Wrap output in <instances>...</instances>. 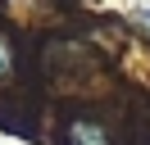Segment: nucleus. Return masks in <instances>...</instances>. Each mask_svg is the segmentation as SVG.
Segmentation results:
<instances>
[{
    "label": "nucleus",
    "mask_w": 150,
    "mask_h": 145,
    "mask_svg": "<svg viewBox=\"0 0 150 145\" xmlns=\"http://www.w3.org/2000/svg\"><path fill=\"white\" fill-rule=\"evenodd\" d=\"M68 145H109V136H105L96 122H73L68 127Z\"/></svg>",
    "instance_id": "1"
},
{
    "label": "nucleus",
    "mask_w": 150,
    "mask_h": 145,
    "mask_svg": "<svg viewBox=\"0 0 150 145\" xmlns=\"http://www.w3.org/2000/svg\"><path fill=\"white\" fill-rule=\"evenodd\" d=\"M9 72H14V50H9V41L0 36V82L9 77Z\"/></svg>",
    "instance_id": "2"
},
{
    "label": "nucleus",
    "mask_w": 150,
    "mask_h": 145,
    "mask_svg": "<svg viewBox=\"0 0 150 145\" xmlns=\"http://www.w3.org/2000/svg\"><path fill=\"white\" fill-rule=\"evenodd\" d=\"M146 18H150V14H146Z\"/></svg>",
    "instance_id": "3"
}]
</instances>
